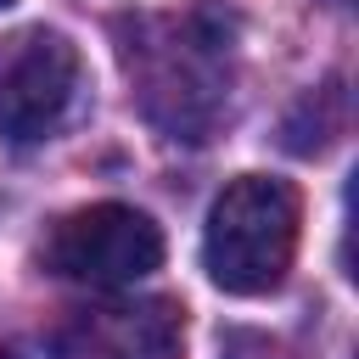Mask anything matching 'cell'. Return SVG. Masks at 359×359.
Returning a JSON list of instances; mask_svg holds the SVG:
<instances>
[{"instance_id":"cell-1","label":"cell","mask_w":359,"mask_h":359,"mask_svg":"<svg viewBox=\"0 0 359 359\" xmlns=\"http://www.w3.org/2000/svg\"><path fill=\"white\" fill-rule=\"evenodd\" d=\"M303 202L275 174H241L230 180L202 224V269L230 297H264L286 280L297 252Z\"/></svg>"},{"instance_id":"cell-2","label":"cell","mask_w":359,"mask_h":359,"mask_svg":"<svg viewBox=\"0 0 359 359\" xmlns=\"http://www.w3.org/2000/svg\"><path fill=\"white\" fill-rule=\"evenodd\" d=\"M45 269L95 292H123L163 264V230L129 202H90L50 224Z\"/></svg>"},{"instance_id":"cell-3","label":"cell","mask_w":359,"mask_h":359,"mask_svg":"<svg viewBox=\"0 0 359 359\" xmlns=\"http://www.w3.org/2000/svg\"><path fill=\"white\" fill-rule=\"evenodd\" d=\"M79 45L56 28H22L0 39V135L34 146L62 129L79 101Z\"/></svg>"},{"instance_id":"cell-4","label":"cell","mask_w":359,"mask_h":359,"mask_svg":"<svg viewBox=\"0 0 359 359\" xmlns=\"http://www.w3.org/2000/svg\"><path fill=\"white\" fill-rule=\"evenodd\" d=\"M180 348H185V314L168 297L84 309L67 331L73 359H180Z\"/></svg>"},{"instance_id":"cell-5","label":"cell","mask_w":359,"mask_h":359,"mask_svg":"<svg viewBox=\"0 0 359 359\" xmlns=\"http://www.w3.org/2000/svg\"><path fill=\"white\" fill-rule=\"evenodd\" d=\"M6 6H11V0H0V11H6Z\"/></svg>"}]
</instances>
